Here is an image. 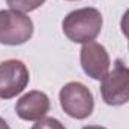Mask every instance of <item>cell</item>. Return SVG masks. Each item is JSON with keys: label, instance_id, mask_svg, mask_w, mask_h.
<instances>
[{"label": "cell", "instance_id": "2", "mask_svg": "<svg viewBox=\"0 0 129 129\" xmlns=\"http://www.w3.org/2000/svg\"><path fill=\"white\" fill-rule=\"evenodd\" d=\"M60 105L64 113L77 120L87 119L95 108V99L92 92L78 81L64 84L60 90Z\"/></svg>", "mask_w": 129, "mask_h": 129}, {"label": "cell", "instance_id": "9", "mask_svg": "<svg viewBox=\"0 0 129 129\" xmlns=\"http://www.w3.org/2000/svg\"><path fill=\"white\" fill-rule=\"evenodd\" d=\"M32 129H66V128H64V125H62L57 119L45 117V119L38 120L32 126Z\"/></svg>", "mask_w": 129, "mask_h": 129}, {"label": "cell", "instance_id": "6", "mask_svg": "<svg viewBox=\"0 0 129 129\" xmlns=\"http://www.w3.org/2000/svg\"><path fill=\"white\" fill-rule=\"evenodd\" d=\"M80 60L83 71L93 80H102L110 69V56L104 45L98 42H89L84 44L80 51Z\"/></svg>", "mask_w": 129, "mask_h": 129}, {"label": "cell", "instance_id": "4", "mask_svg": "<svg viewBox=\"0 0 129 129\" xmlns=\"http://www.w3.org/2000/svg\"><path fill=\"white\" fill-rule=\"evenodd\" d=\"M33 36V21L14 9L0 11V44L23 45Z\"/></svg>", "mask_w": 129, "mask_h": 129}, {"label": "cell", "instance_id": "10", "mask_svg": "<svg viewBox=\"0 0 129 129\" xmlns=\"http://www.w3.org/2000/svg\"><path fill=\"white\" fill-rule=\"evenodd\" d=\"M120 29H122V33L129 39V9L123 14L122 20H120Z\"/></svg>", "mask_w": 129, "mask_h": 129}, {"label": "cell", "instance_id": "12", "mask_svg": "<svg viewBox=\"0 0 129 129\" xmlns=\"http://www.w3.org/2000/svg\"><path fill=\"white\" fill-rule=\"evenodd\" d=\"M83 129H107V128H102V126H96V125H92V126H84Z\"/></svg>", "mask_w": 129, "mask_h": 129}, {"label": "cell", "instance_id": "5", "mask_svg": "<svg viewBox=\"0 0 129 129\" xmlns=\"http://www.w3.org/2000/svg\"><path fill=\"white\" fill-rule=\"evenodd\" d=\"M30 74L21 60L9 59L0 63V98L12 99L29 84Z\"/></svg>", "mask_w": 129, "mask_h": 129}, {"label": "cell", "instance_id": "11", "mask_svg": "<svg viewBox=\"0 0 129 129\" xmlns=\"http://www.w3.org/2000/svg\"><path fill=\"white\" fill-rule=\"evenodd\" d=\"M0 129H11L9 125L5 122V119H2V117H0Z\"/></svg>", "mask_w": 129, "mask_h": 129}, {"label": "cell", "instance_id": "3", "mask_svg": "<svg viewBox=\"0 0 129 129\" xmlns=\"http://www.w3.org/2000/svg\"><path fill=\"white\" fill-rule=\"evenodd\" d=\"M101 81V95L107 105L119 107L129 102V68L120 59Z\"/></svg>", "mask_w": 129, "mask_h": 129}, {"label": "cell", "instance_id": "8", "mask_svg": "<svg viewBox=\"0 0 129 129\" xmlns=\"http://www.w3.org/2000/svg\"><path fill=\"white\" fill-rule=\"evenodd\" d=\"M6 3L11 9L26 14V12H32L35 9H38L39 6H42L45 0H6Z\"/></svg>", "mask_w": 129, "mask_h": 129}, {"label": "cell", "instance_id": "1", "mask_svg": "<svg viewBox=\"0 0 129 129\" xmlns=\"http://www.w3.org/2000/svg\"><path fill=\"white\" fill-rule=\"evenodd\" d=\"M66 38L75 44L93 42L102 29V15L96 8H81L69 12L62 23Z\"/></svg>", "mask_w": 129, "mask_h": 129}, {"label": "cell", "instance_id": "13", "mask_svg": "<svg viewBox=\"0 0 129 129\" xmlns=\"http://www.w3.org/2000/svg\"><path fill=\"white\" fill-rule=\"evenodd\" d=\"M71 2H72V0H71Z\"/></svg>", "mask_w": 129, "mask_h": 129}, {"label": "cell", "instance_id": "7", "mask_svg": "<svg viewBox=\"0 0 129 129\" xmlns=\"http://www.w3.org/2000/svg\"><path fill=\"white\" fill-rule=\"evenodd\" d=\"M50 98L44 92L32 90L21 96L15 104V113L20 119L27 122H38L50 111Z\"/></svg>", "mask_w": 129, "mask_h": 129}]
</instances>
